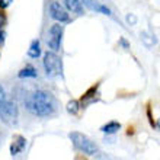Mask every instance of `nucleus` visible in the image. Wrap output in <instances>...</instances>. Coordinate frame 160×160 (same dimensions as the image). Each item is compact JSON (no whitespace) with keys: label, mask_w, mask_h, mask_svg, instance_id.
Wrapping results in <instances>:
<instances>
[{"label":"nucleus","mask_w":160,"mask_h":160,"mask_svg":"<svg viewBox=\"0 0 160 160\" xmlns=\"http://www.w3.org/2000/svg\"><path fill=\"white\" fill-rule=\"evenodd\" d=\"M25 106L37 117H50L55 112V99L51 93L37 90L25 99Z\"/></svg>","instance_id":"obj_1"},{"label":"nucleus","mask_w":160,"mask_h":160,"mask_svg":"<svg viewBox=\"0 0 160 160\" xmlns=\"http://www.w3.org/2000/svg\"><path fill=\"white\" fill-rule=\"evenodd\" d=\"M70 140H72L73 146L80 150V152H83L84 154H89V156H93V154H96L99 152V148L95 143H93L92 140L89 138L88 135L82 134V132H77V131H73L68 134Z\"/></svg>","instance_id":"obj_2"},{"label":"nucleus","mask_w":160,"mask_h":160,"mask_svg":"<svg viewBox=\"0 0 160 160\" xmlns=\"http://www.w3.org/2000/svg\"><path fill=\"white\" fill-rule=\"evenodd\" d=\"M18 118H19V109L15 102L12 101H0V119L6 124V125H16Z\"/></svg>","instance_id":"obj_3"},{"label":"nucleus","mask_w":160,"mask_h":160,"mask_svg":"<svg viewBox=\"0 0 160 160\" xmlns=\"http://www.w3.org/2000/svg\"><path fill=\"white\" fill-rule=\"evenodd\" d=\"M44 68L48 77L58 76L61 73V60L54 51H47L44 54Z\"/></svg>","instance_id":"obj_4"},{"label":"nucleus","mask_w":160,"mask_h":160,"mask_svg":"<svg viewBox=\"0 0 160 160\" xmlns=\"http://www.w3.org/2000/svg\"><path fill=\"white\" fill-rule=\"evenodd\" d=\"M61 39H63V26L61 25H52L48 31V38H47V45L51 51H60L61 45Z\"/></svg>","instance_id":"obj_5"},{"label":"nucleus","mask_w":160,"mask_h":160,"mask_svg":"<svg viewBox=\"0 0 160 160\" xmlns=\"http://www.w3.org/2000/svg\"><path fill=\"white\" fill-rule=\"evenodd\" d=\"M50 16L57 22H68L70 21V16H68L67 10L58 3V2H51L50 4Z\"/></svg>","instance_id":"obj_6"},{"label":"nucleus","mask_w":160,"mask_h":160,"mask_svg":"<svg viewBox=\"0 0 160 160\" xmlns=\"http://www.w3.org/2000/svg\"><path fill=\"white\" fill-rule=\"evenodd\" d=\"M80 2H82V4H84L88 9H90V10L103 13V15H108V16L112 15L109 9L106 8V6H103V4H101L99 2H96V0H80Z\"/></svg>","instance_id":"obj_7"},{"label":"nucleus","mask_w":160,"mask_h":160,"mask_svg":"<svg viewBox=\"0 0 160 160\" xmlns=\"http://www.w3.org/2000/svg\"><path fill=\"white\" fill-rule=\"evenodd\" d=\"M25 146H26L25 137H22V135H13L12 144H10V154H12V156L19 154V153L25 148Z\"/></svg>","instance_id":"obj_8"},{"label":"nucleus","mask_w":160,"mask_h":160,"mask_svg":"<svg viewBox=\"0 0 160 160\" xmlns=\"http://www.w3.org/2000/svg\"><path fill=\"white\" fill-rule=\"evenodd\" d=\"M61 2H63L64 8L72 13H77V15L83 13V4L80 0H61Z\"/></svg>","instance_id":"obj_9"},{"label":"nucleus","mask_w":160,"mask_h":160,"mask_svg":"<svg viewBox=\"0 0 160 160\" xmlns=\"http://www.w3.org/2000/svg\"><path fill=\"white\" fill-rule=\"evenodd\" d=\"M39 54H41L39 41H38V39H35V41H32V44H31V47H29V50H28V55H29L31 58H38Z\"/></svg>","instance_id":"obj_10"},{"label":"nucleus","mask_w":160,"mask_h":160,"mask_svg":"<svg viewBox=\"0 0 160 160\" xmlns=\"http://www.w3.org/2000/svg\"><path fill=\"white\" fill-rule=\"evenodd\" d=\"M140 38H141L143 44L147 47V48H152V47L156 44V38H154V35L148 34V32H141V34H140Z\"/></svg>","instance_id":"obj_11"},{"label":"nucleus","mask_w":160,"mask_h":160,"mask_svg":"<svg viewBox=\"0 0 160 160\" xmlns=\"http://www.w3.org/2000/svg\"><path fill=\"white\" fill-rule=\"evenodd\" d=\"M119 128H121V124H119V122L111 121V122H108L106 125L102 127V131H103V132H106V134H115Z\"/></svg>","instance_id":"obj_12"},{"label":"nucleus","mask_w":160,"mask_h":160,"mask_svg":"<svg viewBox=\"0 0 160 160\" xmlns=\"http://www.w3.org/2000/svg\"><path fill=\"white\" fill-rule=\"evenodd\" d=\"M19 77H37V70L32 66H26L25 68H22L19 72Z\"/></svg>","instance_id":"obj_13"},{"label":"nucleus","mask_w":160,"mask_h":160,"mask_svg":"<svg viewBox=\"0 0 160 160\" xmlns=\"http://www.w3.org/2000/svg\"><path fill=\"white\" fill-rule=\"evenodd\" d=\"M79 109H80V106H79V102L77 101H70L67 103V112L68 114L76 115L77 112H79Z\"/></svg>","instance_id":"obj_14"},{"label":"nucleus","mask_w":160,"mask_h":160,"mask_svg":"<svg viewBox=\"0 0 160 160\" xmlns=\"http://www.w3.org/2000/svg\"><path fill=\"white\" fill-rule=\"evenodd\" d=\"M13 3V0H0V9H6Z\"/></svg>","instance_id":"obj_15"},{"label":"nucleus","mask_w":160,"mask_h":160,"mask_svg":"<svg viewBox=\"0 0 160 160\" xmlns=\"http://www.w3.org/2000/svg\"><path fill=\"white\" fill-rule=\"evenodd\" d=\"M4 41H6V32L0 28V47L4 45Z\"/></svg>","instance_id":"obj_16"},{"label":"nucleus","mask_w":160,"mask_h":160,"mask_svg":"<svg viewBox=\"0 0 160 160\" xmlns=\"http://www.w3.org/2000/svg\"><path fill=\"white\" fill-rule=\"evenodd\" d=\"M127 22H128L130 25H134L135 22H137V18H135L134 15H128V16H127Z\"/></svg>","instance_id":"obj_17"},{"label":"nucleus","mask_w":160,"mask_h":160,"mask_svg":"<svg viewBox=\"0 0 160 160\" xmlns=\"http://www.w3.org/2000/svg\"><path fill=\"white\" fill-rule=\"evenodd\" d=\"M119 44H121V45L124 47L125 50H127V48H130V44H128V42H127L125 39H124V38H121V39H119Z\"/></svg>","instance_id":"obj_18"},{"label":"nucleus","mask_w":160,"mask_h":160,"mask_svg":"<svg viewBox=\"0 0 160 160\" xmlns=\"http://www.w3.org/2000/svg\"><path fill=\"white\" fill-rule=\"evenodd\" d=\"M4 21H6V18H4V15H3V13H0V28L3 26Z\"/></svg>","instance_id":"obj_19"},{"label":"nucleus","mask_w":160,"mask_h":160,"mask_svg":"<svg viewBox=\"0 0 160 160\" xmlns=\"http://www.w3.org/2000/svg\"><path fill=\"white\" fill-rule=\"evenodd\" d=\"M4 99V89L0 86V101H3Z\"/></svg>","instance_id":"obj_20"},{"label":"nucleus","mask_w":160,"mask_h":160,"mask_svg":"<svg viewBox=\"0 0 160 160\" xmlns=\"http://www.w3.org/2000/svg\"><path fill=\"white\" fill-rule=\"evenodd\" d=\"M157 128H159V130H160V119H159V121H157Z\"/></svg>","instance_id":"obj_21"}]
</instances>
